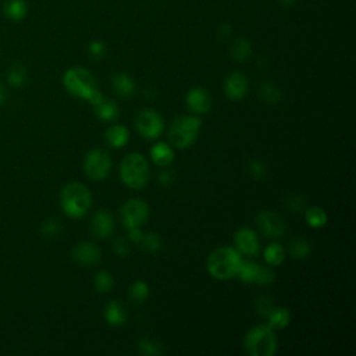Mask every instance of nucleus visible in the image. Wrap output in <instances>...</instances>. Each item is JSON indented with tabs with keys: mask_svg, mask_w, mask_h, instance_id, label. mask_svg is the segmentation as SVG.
Listing matches in <instances>:
<instances>
[{
	"mask_svg": "<svg viewBox=\"0 0 356 356\" xmlns=\"http://www.w3.org/2000/svg\"><path fill=\"white\" fill-rule=\"evenodd\" d=\"M243 346L252 356H273L277 350V338L270 325H256L245 334Z\"/></svg>",
	"mask_w": 356,
	"mask_h": 356,
	"instance_id": "4",
	"label": "nucleus"
},
{
	"mask_svg": "<svg viewBox=\"0 0 356 356\" xmlns=\"http://www.w3.org/2000/svg\"><path fill=\"white\" fill-rule=\"evenodd\" d=\"M104 318L110 325L120 327L125 323L127 313H125V310H124V307L121 306L120 302L111 300L104 307Z\"/></svg>",
	"mask_w": 356,
	"mask_h": 356,
	"instance_id": "18",
	"label": "nucleus"
},
{
	"mask_svg": "<svg viewBox=\"0 0 356 356\" xmlns=\"http://www.w3.org/2000/svg\"><path fill=\"white\" fill-rule=\"evenodd\" d=\"M143 235H145V234L142 232L140 227L129 228V229H128V238H129V241H131V242H134V243H140V241H142Z\"/></svg>",
	"mask_w": 356,
	"mask_h": 356,
	"instance_id": "41",
	"label": "nucleus"
},
{
	"mask_svg": "<svg viewBox=\"0 0 356 356\" xmlns=\"http://www.w3.org/2000/svg\"><path fill=\"white\" fill-rule=\"evenodd\" d=\"M111 86H113L114 93L122 99L132 96V93L135 92V82L131 79L129 75H127L124 72H117L113 75Z\"/></svg>",
	"mask_w": 356,
	"mask_h": 356,
	"instance_id": "16",
	"label": "nucleus"
},
{
	"mask_svg": "<svg viewBox=\"0 0 356 356\" xmlns=\"http://www.w3.org/2000/svg\"><path fill=\"white\" fill-rule=\"evenodd\" d=\"M172 181H174V174H172L170 170H164V171H161V172L159 174V182H160L161 185L167 186V185H170Z\"/></svg>",
	"mask_w": 356,
	"mask_h": 356,
	"instance_id": "42",
	"label": "nucleus"
},
{
	"mask_svg": "<svg viewBox=\"0 0 356 356\" xmlns=\"http://www.w3.org/2000/svg\"><path fill=\"white\" fill-rule=\"evenodd\" d=\"M140 246H142L143 252H146L149 254H154L161 249V239H160L159 234L149 232V234L143 235V238L140 241Z\"/></svg>",
	"mask_w": 356,
	"mask_h": 356,
	"instance_id": "29",
	"label": "nucleus"
},
{
	"mask_svg": "<svg viewBox=\"0 0 356 356\" xmlns=\"http://www.w3.org/2000/svg\"><path fill=\"white\" fill-rule=\"evenodd\" d=\"M149 164L143 154L129 153L120 164V177L122 182L134 189L143 188L149 181Z\"/></svg>",
	"mask_w": 356,
	"mask_h": 356,
	"instance_id": "3",
	"label": "nucleus"
},
{
	"mask_svg": "<svg viewBox=\"0 0 356 356\" xmlns=\"http://www.w3.org/2000/svg\"><path fill=\"white\" fill-rule=\"evenodd\" d=\"M305 220L312 228H321L327 224V213L320 206H312L305 211Z\"/></svg>",
	"mask_w": 356,
	"mask_h": 356,
	"instance_id": "21",
	"label": "nucleus"
},
{
	"mask_svg": "<svg viewBox=\"0 0 356 356\" xmlns=\"http://www.w3.org/2000/svg\"><path fill=\"white\" fill-rule=\"evenodd\" d=\"M114 285V278L107 271H99L95 275V289L99 293H107Z\"/></svg>",
	"mask_w": 356,
	"mask_h": 356,
	"instance_id": "31",
	"label": "nucleus"
},
{
	"mask_svg": "<svg viewBox=\"0 0 356 356\" xmlns=\"http://www.w3.org/2000/svg\"><path fill=\"white\" fill-rule=\"evenodd\" d=\"M135 127L138 132L146 139H156L164 129V121L161 115L150 108H143L135 118Z\"/></svg>",
	"mask_w": 356,
	"mask_h": 356,
	"instance_id": "8",
	"label": "nucleus"
},
{
	"mask_svg": "<svg viewBox=\"0 0 356 356\" xmlns=\"http://www.w3.org/2000/svg\"><path fill=\"white\" fill-rule=\"evenodd\" d=\"M113 250L118 257H127L129 254V245L124 238H117L113 243Z\"/></svg>",
	"mask_w": 356,
	"mask_h": 356,
	"instance_id": "39",
	"label": "nucleus"
},
{
	"mask_svg": "<svg viewBox=\"0 0 356 356\" xmlns=\"http://www.w3.org/2000/svg\"><path fill=\"white\" fill-rule=\"evenodd\" d=\"M90 228L93 236H96L97 239H104L111 235L114 229V220L111 214L107 213L106 210H99L92 217Z\"/></svg>",
	"mask_w": 356,
	"mask_h": 356,
	"instance_id": "15",
	"label": "nucleus"
},
{
	"mask_svg": "<svg viewBox=\"0 0 356 356\" xmlns=\"http://www.w3.org/2000/svg\"><path fill=\"white\" fill-rule=\"evenodd\" d=\"M60 203L64 213L72 218L83 217L92 206V193L79 182L65 185L60 195Z\"/></svg>",
	"mask_w": 356,
	"mask_h": 356,
	"instance_id": "2",
	"label": "nucleus"
},
{
	"mask_svg": "<svg viewBox=\"0 0 356 356\" xmlns=\"http://www.w3.org/2000/svg\"><path fill=\"white\" fill-rule=\"evenodd\" d=\"M150 157L154 164H157L160 167H168L174 160V152L168 145L160 142V143H156L152 146Z\"/></svg>",
	"mask_w": 356,
	"mask_h": 356,
	"instance_id": "17",
	"label": "nucleus"
},
{
	"mask_svg": "<svg viewBox=\"0 0 356 356\" xmlns=\"http://www.w3.org/2000/svg\"><path fill=\"white\" fill-rule=\"evenodd\" d=\"M149 296V286L143 281H136L129 286V298L136 303L146 300Z\"/></svg>",
	"mask_w": 356,
	"mask_h": 356,
	"instance_id": "32",
	"label": "nucleus"
},
{
	"mask_svg": "<svg viewBox=\"0 0 356 356\" xmlns=\"http://www.w3.org/2000/svg\"><path fill=\"white\" fill-rule=\"evenodd\" d=\"M111 168V160L106 150L103 149H93L90 150L83 161L85 174L92 181H102L104 179Z\"/></svg>",
	"mask_w": 356,
	"mask_h": 356,
	"instance_id": "7",
	"label": "nucleus"
},
{
	"mask_svg": "<svg viewBox=\"0 0 356 356\" xmlns=\"http://www.w3.org/2000/svg\"><path fill=\"white\" fill-rule=\"evenodd\" d=\"M26 3L24 0H7L4 3V14L13 19L19 21L26 15Z\"/></svg>",
	"mask_w": 356,
	"mask_h": 356,
	"instance_id": "24",
	"label": "nucleus"
},
{
	"mask_svg": "<svg viewBox=\"0 0 356 356\" xmlns=\"http://www.w3.org/2000/svg\"><path fill=\"white\" fill-rule=\"evenodd\" d=\"M288 250L291 253V256L296 260H302V259H306L309 254H310V243L307 239L305 238H300V236H296L293 238L291 242H289V246H288Z\"/></svg>",
	"mask_w": 356,
	"mask_h": 356,
	"instance_id": "23",
	"label": "nucleus"
},
{
	"mask_svg": "<svg viewBox=\"0 0 356 356\" xmlns=\"http://www.w3.org/2000/svg\"><path fill=\"white\" fill-rule=\"evenodd\" d=\"M250 50V43L245 38H238L231 46V57L235 61L242 63L249 57Z\"/></svg>",
	"mask_w": 356,
	"mask_h": 356,
	"instance_id": "27",
	"label": "nucleus"
},
{
	"mask_svg": "<svg viewBox=\"0 0 356 356\" xmlns=\"http://www.w3.org/2000/svg\"><path fill=\"white\" fill-rule=\"evenodd\" d=\"M60 229H61V225H60L58 220H56V218H50V220L44 221L43 225H42V228H40L42 235L46 236V238H54V236H57L58 232H60Z\"/></svg>",
	"mask_w": 356,
	"mask_h": 356,
	"instance_id": "37",
	"label": "nucleus"
},
{
	"mask_svg": "<svg viewBox=\"0 0 356 356\" xmlns=\"http://www.w3.org/2000/svg\"><path fill=\"white\" fill-rule=\"evenodd\" d=\"M271 328H285L289 324L291 314L286 307H273L267 316Z\"/></svg>",
	"mask_w": 356,
	"mask_h": 356,
	"instance_id": "22",
	"label": "nucleus"
},
{
	"mask_svg": "<svg viewBox=\"0 0 356 356\" xmlns=\"http://www.w3.org/2000/svg\"><path fill=\"white\" fill-rule=\"evenodd\" d=\"M259 95H260V99L267 104H277V103H280V100L282 97L280 88H277L271 82H263L260 85Z\"/></svg>",
	"mask_w": 356,
	"mask_h": 356,
	"instance_id": "25",
	"label": "nucleus"
},
{
	"mask_svg": "<svg viewBox=\"0 0 356 356\" xmlns=\"http://www.w3.org/2000/svg\"><path fill=\"white\" fill-rule=\"evenodd\" d=\"M296 0H278V3H281L282 6H291L293 4Z\"/></svg>",
	"mask_w": 356,
	"mask_h": 356,
	"instance_id": "44",
	"label": "nucleus"
},
{
	"mask_svg": "<svg viewBox=\"0 0 356 356\" xmlns=\"http://www.w3.org/2000/svg\"><path fill=\"white\" fill-rule=\"evenodd\" d=\"M248 168H249L250 177L254 178V179H261V178L266 175V167H264V164H263L260 160H257V159L250 160Z\"/></svg>",
	"mask_w": 356,
	"mask_h": 356,
	"instance_id": "38",
	"label": "nucleus"
},
{
	"mask_svg": "<svg viewBox=\"0 0 356 356\" xmlns=\"http://www.w3.org/2000/svg\"><path fill=\"white\" fill-rule=\"evenodd\" d=\"M242 259L236 249L222 246L213 250L207 257V271L216 280H229L236 275Z\"/></svg>",
	"mask_w": 356,
	"mask_h": 356,
	"instance_id": "1",
	"label": "nucleus"
},
{
	"mask_svg": "<svg viewBox=\"0 0 356 356\" xmlns=\"http://www.w3.org/2000/svg\"><path fill=\"white\" fill-rule=\"evenodd\" d=\"M254 307H256V310H257V313H259L260 316L267 317L268 313L271 312V309L274 307V303H273V299H271L270 296L263 295V296H260V298L256 299Z\"/></svg>",
	"mask_w": 356,
	"mask_h": 356,
	"instance_id": "36",
	"label": "nucleus"
},
{
	"mask_svg": "<svg viewBox=\"0 0 356 356\" xmlns=\"http://www.w3.org/2000/svg\"><path fill=\"white\" fill-rule=\"evenodd\" d=\"M100 257H102L100 249L90 242L78 243L72 249V259L75 263L81 266H95L100 261Z\"/></svg>",
	"mask_w": 356,
	"mask_h": 356,
	"instance_id": "12",
	"label": "nucleus"
},
{
	"mask_svg": "<svg viewBox=\"0 0 356 356\" xmlns=\"http://www.w3.org/2000/svg\"><path fill=\"white\" fill-rule=\"evenodd\" d=\"M248 89V78L241 72H231L224 81V92L232 100H241L242 97H245Z\"/></svg>",
	"mask_w": 356,
	"mask_h": 356,
	"instance_id": "13",
	"label": "nucleus"
},
{
	"mask_svg": "<svg viewBox=\"0 0 356 356\" xmlns=\"http://www.w3.org/2000/svg\"><path fill=\"white\" fill-rule=\"evenodd\" d=\"M211 96L203 88H193L186 93V106L189 110L197 114L207 113L211 107Z\"/></svg>",
	"mask_w": 356,
	"mask_h": 356,
	"instance_id": "14",
	"label": "nucleus"
},
{
	"mask_svg": "<svg viewBox=\"0 0 356 356\" xmlns=\"http://www.w3.org/2000/svg\"><path fill=\"white\" fill-rule=\"evenodd\" d=\"M104 51H106L104 44H103L102 42H99V40H95V42H92V43L89 44V53H90L95 58H102V57L104 56Z\"/></svg>",
	"mask_w": 356,
	"mask_h": 356,
	"instance_id": "40",
	"label": "nucleus"
},
{
	"mask_svg": "<svg viewBox=\"0 0 356 356\" xmlns=\"http://www.w3.org/2000/svg\"><path fill=\"white\" fill-rule=\"evenodd\" d=\"M202 121L195 115L177 117L168 131L170 142L177 149L189 147L197 138Z\"/></svg>",
	"mask_w": 356,
	"mask_h": 356,
	"instance_id": "5",
	"label": "nucleus"
},
{
	"mask_svg": "<svg viewBox=\"0 0 356 356\" xmlns=\"http://www.w3.org/2000/svg\"><path fill=\"white\" fill-rule=\"evenodd\" d=\"M220 38L222 36V38H225V36H228L229 35V32H231V28L228 26V25H221L220 26Z\"/></svg>",
	"mask_w": 356,
	"mask_h": 356,
	"instance_id": "43",
	"label": "nucleus"
},
{
	"mask_svg": "<svg viewBox=\"0 0 356 356\" xmlns=\"http://www.w3.org/2000/svg\"><path fill=\"white\" fill-rule=\"evenodd\" d=\"M285 206L288 209H291L292 211L295 213H299V211H303L305 207H306V199L300 195H296V193H291L285 197Z\"/></svg>",
	"mask_w": 356,
	"mask_h": 356,
	"instance_id": "35",
	"label": "nucleus"
},
{
	"mask_svg": "<svg viewBox=\"0 0 356 356\" xmlns=\"http://www.w3.org/2000/svg\"><path fill=\"white\" fill-rule=\"evenodd\" d=\"M149 217V206L140 199H131L121 207V221L125 228L142 227Z\"/></svg>",
	"mask_w": 356,
	"mask_h": 356,
	"instance_id": "9",
	"label": "nucleus"
},
{
	"mask_svg": "<svg viewBox=\"0 0 356 356\" xmlns=\"http://www.w3.org/2000/svg\"><path fill=\"white\" fill-rule=\"evenodd\" d=\"M285 259V250L280 243H270L264 249V260L268 266H280Z\"/></svg>",
	"mask_w": 356,
	"mask_h": 356,
	"instance_id": "26",
	"label": "nucleus"
},
{
	"mask_svg": "<svg viewBox=\"0 0 356 356\" xmlns=\"http://www.w3.org/2000/svg\"><path fill=\"white\" fill-rule=\"evenodd\" d=\"M256 222H257L260 232L266 238H270V239L280 238L286 231V224H285L284 218L271 210L260 211L256 217Z\"/></svg>",
	"mask_w": 356,
	"mask_h": 356,
	"instance_id": "10",
	"label": "nucleus"
},
{
	"mask_svg": "<svg viewBox=\"0 0 356 356\" xmlns=\"http://www.w3.org/2000/svg\"><path fill=\"white\" fill-rule=\"evenodd\" d=\"M257 267H259V264H256L253 261H243L242 260L239 267H238L236 275L239 277V280L242 282H253L256 271H257Z\"/></svg>",
	"mask_w": 356,
	"mask_h": 356,
	"instance_id": "30",
	"label": "nucleus"
},
{
	"mask_svg": "<svg viewBox=\"0 0 356 356\" xmlns=\"http://www.w3.org/2000/svg\"><path fill=\"white\" fill-rule=\"evenodd\" d=\"M95 111L96 115L103 121H114L120 114L117 103L110 99H103L97 106H95Z\"/></svg>",
	"mask_w": 356,
	"mask_h": 356,
	"instance_id": "20",
	"label": "nucleus"
},
{
	"mask_svg": "<svg viewBox=\"0 0 356 356\" xmlns=\"http://www.w3.org/2000/svg\"><path fill=\"white\" fill-rule=\"evenodd\" d=\"M274 280H275V274L270 267L259 266L253 282H256L259 285H270L274 282Z\"/></svg>",
	"mask_w": 356,
	"mask_h": 356,
	"instance_id": "34",
	"label": "nucleus"
},
{
	"mask_svg": "<svg viewBox=\"0 0 356 356\" xmlns=\"http://www.w3.org/2000/svg\"><path fill=\"white\" fill-rule=\"evenodd\" d=\"M234 241L236 245V250L246 254V256H256L259 252V239L253 229L250 228H239L235 235Z\"/></svg>",
	"mask_w": 356,
	"mask_h": 356,
	"instance_id": "11",
	"label": "nucleus"
},
{
	"mask_svg": "<svg viewBox=\"0 0 356 356\" xmlns=\"http://www.w3.org/2000/svg\"><path fill=\"white\" fill-rule=\"evenodd\" d=\"M8 82L15 88H19L26 82V68L24 67V64L14 63L11 65L8 71Z\"/></svg>",
	"mask_w": 356,
	"mask_h": 356,
	"instance_id": "28",
	"label": "nucleus"
},
{
	"mask_svg": "<svg viewBox=\"0 0 356 356\" xmlns=\"http://www.w3.org/2000/svg\"><path fill=\"white\" fill-rule=\"evenodd\" d=\"M3 96H4V89H3V85L0 83V104L3 102Z\"/></svg>",
	"mask_w": 356,
	"mask_h": 356,
	"instance_id": "45",
	"label": "nucleus"
},
{
	"mask_svg": "<svg viewBox=\"0 0 356 356\" xmlns=\"http://www.w3.org/2000/svg\"><path fill=\"white\" fill-rule=\"evenodd\" d=\"M64 88L74 96L88 100L92 93L97 89L93 74L82 67L70 68L63 78Z\"/></svg>",
	"mask_w": 356,
	"mask_h": 356,
	"instance_id": "6",
	"label": "nucleus"
},
{
	"mask_svg": "<svg viewBox=\"0 0 356 356\" xmlns=\"http://www.w3.org/2000/svg\"><path fill=\"white\" fill-rule=\"evenodd\" d=\"M139 350L142 355L146 356H154V355H160L161 353V345L150 338H142L138 343Z\"/></svg>",
	"mask_w": 356,
	"mask_h": 356,
	"instance_id": "33",
	"label": "nucleus"
},
{
	"mask_svg": "<svg viewBox=\"0 0 356 356\" xmlns=\"http://www.w3.org/2000/svg\"><path fill=\"white\" fill-rule=\"evenodd\" d=\"M129 139V132L124 125H111L106 131V140L113 147H122Z\"/></svg>",
	"mask_w": 356,
	"mask_h": 356,
	"instance_id": "19",
	"label": "nucleus"
}]
</instances>
